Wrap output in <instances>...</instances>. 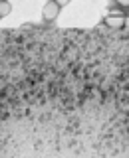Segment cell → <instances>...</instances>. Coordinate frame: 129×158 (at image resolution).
Returning a JSON list of instances; mask_svg holds the SVG:
<instances>
[{
    "mask_svg": "<svg viewBox=\"0 0 129 158\" xmlns=\"http://www.w3.org/2000/svg\"><path fill=\"white\" fill-rule=\"evenodd\" d=\"M42 16H44L46 22H54V20L60 16V6L54 2V0H50L46 6H44V10H42Z\"/></svg>",
    "mask_w": 129,
    "mask_h": 158,
    "instance_id": "2",
    "label": "cell"
},
{
    "mask_svg": "<svg viewBox=\"0 0 129 158\" xmlns=\"http://www.w3.org/2000/svg\"><path fill=\"white\" fill-rule=\"evenodd\" d=\"M54 2H56V4H58V6H60V8H62V6H68V4H69V2H72V0H54Z\"/></svg>",
    "mask_w": 129,
    "mask_h": 158,
    "instance_id": "4",
    "label": "cell"
},
{
    "mask_svg": "<svg viewBox=\"0 0 129 158\" xmlns=\"http://www.w3.org/2000/svg\"><path fill=\"white\" fill-rule=\"evenodd\" d=\"M12 12V4L8 0H0V18H6Z\"/></svg>",
    "mask_w": 129,
    "mask_h": 158,
    "instance_id": "3",
    "label": "cell"
},
{
    "mask_svg": "<svg viewBox=\"0 0 129 158\" xmlns=\"http://www.w3.org/2000/svg\"><path fill=\"white\" fill-rule=\"evenodd\" d=\"M125 26H127V28H129V16H127V18H125Z\"/></svg>",
    "mask_w": 129,
    "mask_h": 158,
    "instance_id": "6",
    "label": "cell"
},
{
    "mask_svg": "<svg viewBox=\"0 0 129 158\" xmlns=\"http://www.w3.org/2000/svg\"><path fill=\"white\" fill-rule=\"evenodd\" d=\"M105 26H109L111 30H121L125 26V16L119 12H111L105 16Z\"/></svg>",
    "mask_w": 129,
    "mask_h": 158,
    "instance_id": "1",
    "label": "cell"
},
{
    "mask_svg": "<svg viewBox=\"0 0 129 158\" xmlns=\"http://www.w3.org/2000/svg\"><path fill=\"white\" fill-rule=\"evenodd\" d=\"M115 2H117L121 8H129V0H115Z\"/></svg>",
    "mask_w": 129,
    "mask_h": 158,
    "instance_id": "5",
    "label": "cell"
}]
</instances>
